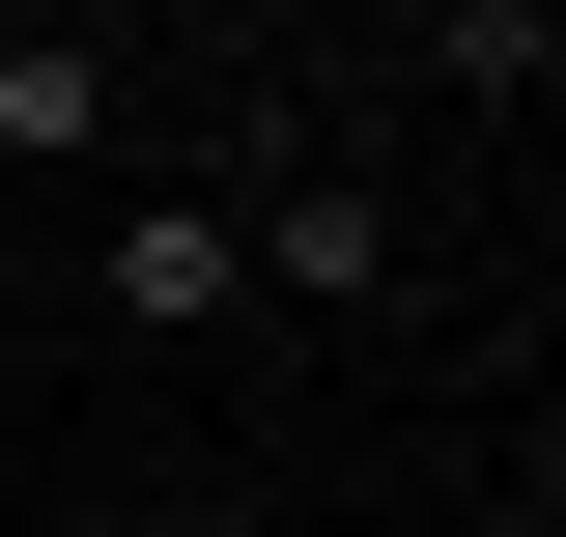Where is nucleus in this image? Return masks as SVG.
I'll return each instance as SVG.
<instances>
[{
    "label": "nucleus",
    "mask_w": 566,
    "mask_h": 537,
    "mask_svg": "<svg viewBox=\"0 0 566 537\" xmlns=\"http://www.w3.org/2000/svg\"><path fill=\"white\" fill-rule=\"evenodd\" d=\"M114 114H142L114 29H0V170H114Z\"/></svg>",
    "instance_id": "f03ea898"
},
{
    "label": "nucleus",
    "mask_w": 566,
    "mask_h": 537,
    "mask_svg": "<svg viewBox=\"0 0 566 537\" xmlns=\"http://www.w3.org/2000/svg\"><path fill=\"white\" fill-rule=\"evenodd\" d=\"M255 283H312V312H368V283H397V199H368V170H255Z\"/></svg>",
    "instance_id": "7ed1b4c3"
},
{
    "label": "nucleus",
    "mask_w": 566,
    "mask_h": 537,
    "mask_svg": "<svg viewBox=\"0 0 566 537\" xmlns=\"http://www.w3.org/2000/svg\"><path fill=\"white\" fill-rule=\"evenodd\" d=\"M85 283H114L142 339H199V312H255V227H227L199 170H142V199H114V255H85Z\"/></svg>",
    "instance_id": "f257e3e1"
},
{
    "label": "nucleus",
    "mask_w": 566,
    "mask_h": 537,
    "mask_svg": "<svg viewBox=\"0 0 566 537\" xmlns=\"http://www.w3.org/2000/svg\"><path fill=\"white\" fill-rule=\"evenodd\" d=\"M538 141H566V57H538Z\"/></svg>",
    "instance_id": "20e7f679"
}]
</instances>
